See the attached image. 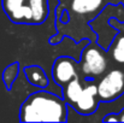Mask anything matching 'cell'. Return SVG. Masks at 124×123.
<instances>
[{"instance_id":"obj_8","label":"cell","mask_w":124,"mask_h":123,"mask_svg":"<svg viewBox=\"0 0 124 123\" xmlns=\"http://www.w3.org/2000/svg\"><path fill=\"white\" fill-rule=\"evenodd\" d=\"M82 88L83 87L78 76L72 79L71 81H69L64 86V100L66 101V104L69 106H74V104L77 101V99L82 92Z\"/></svg>"},{"instance_id":"obj_1","label":"cell","mask_w":124,"mask_h":123,"mask_svg":"<svg viewBox=\"0 0 124 123\" xmlns=\"http://www.w3.org/2000/svg\"><path fill=\"white\" fill-rule=\"evenodd\" d=\"M22 122H65L68 104L64 99L46 90L31 93L19 112Z\"/></svg>"},{"instance_id":"obj_14","label":"cell","mask_w":124,"mask_h":123,"mask_svg":"<svg viewBox=\"0 0 124 123\" xmlns=\"http://www.w3.org/2000/svg\"><path fill=\"white\" fill-rule=\"evenodd\" d=\"M118 117H119V122H124V107L121 109V111H118Z\"/></svg>"},{"instance_id":"obj_11","label":"cell","mask_w":124,"mask_h":123,"mask_svg":"<svg viewBox=\"0 0 124 123\" xmlns=\"http://www.w3.org/2000/svg\"><path fill=\"white\" fill-rule=\"evenodd\" d=\"M111 57L118 64H124V35H118L112 45Z\"/></svg>"},{"instance_id":"obj_12","label":"cell","mask_w":124,"mask_h":123,"mask_svg":"<svg viewBox=\"0 0 124 123\" xmlns=\"http://www.w3.org/2000/svg\"><path fill=\"white\" fill-rule=\"evenodd\" d=\"M17 75H18V63H13L8 68H6V70L4 71V82L7 86V88L11 87L12 82L16 80Z\"/></svg>"},{"instance_id":"obj_9","label":"cell","mask_w":124,"mask_h":123,"mask_svg":"<svg viewBox=\"0 0 124 123\" xmlns=\"http://www.w3.org/2000/svg\"><path fill=\"white\" fill-rule=\"evenodd\" d=\"M102 4V0H72L71 10L78 15H88L98 11Z\"/></svg>"},{"instance_id":"obj_10","label":"cell","mask_w":124,"mask_h":123,"mask_svg":"<svg viewBox=\"0 0 124 123\" xmlns=\"http://www.w3.org/2000/svg\"><path fill=\"white\" fill-rule=\"evenodd\" d=\"M27 4L29 5L30 10H31V23L34 24H40L42 23L46 17H47V4L46 0H27Z\"/></svg>"},{"instance_id":"obj_3","label":"cell","mask_w":124,"mask_h":123,"mask_svg":"<svg viewBox=\"0 0 124 123\" xmlns=\"http://www.w3.org/2000/svg\"><path fill=\"white\" fill-rule=\"evenodd\" d=\"M98 98L102 101H113L124 93V73L119 69L110 70L96 84Z\"/></svg>"},{"instance_id":"obj_4","label":"cell","mask_w":124,"mask_h":123,"mask_svg":"<svg viewBox=\"0 0 124 123\" xmlns=\"http://www.w3.org/2000/svg\"><path fill=\"white\" fill-rule=\"evenodd\" d=\"M77 76V64L74 59L69 57H60L54 62L52 68V77L58 86L64 87L68 82Z\"/></svg>"},{"instance_id":"obj_5","label":"cell","mask_w":124,"mask_h":123,"mask_svg":"<svg viewBox=\"0 0 124 123\" xmlns=\"http://www.w3.org/2000/svg\"><path fill=\"white\" fill-rule=\"evenodd\" d=\"M98 89L95 83H89L82 88V92L74 104V109L80 115H92L98 109Z\"/></svg>"},{"instance_id":"obj_2","label":"cell","mask_w":124,"mask_h":123,"mask_svg":"<svg viewBox=\"0 0 124 123\" xmlns=\"http://www.w3.org/2000/svg\"><path fill=\"white\" fill-rule=\"evenodd\" d=\"M80 66L84 76L90 79L99 77L107 69L106 56L98 45L90 43L82 52V59Z\"/></svg>"},{"instance_id":"obj_7","label":"cell","mask_w":124,"mask_h":123,"mask_svg":"<svg viewBox=\"0 0 124 123\" xmlns=\"http://www.w3.org/2000/svg\"><path fill=\"white\" fill-rule=\"evenodd\" d=\"M24 74L31 86L46 88L48 86V79L46 73L38 65H30L24 68Z\"/></svg>"},{"instance_id":"obj_6","label":"cell","mask_w":124,"mask_h":123,"mask_svg":"<svg viewBox=\"0 0 124 123\" xmlns=\"http://www.w3.org/2000/svg\"><path fill=\"white\" fill-rule=\"evenodd\" d=\"M27 0H4V10L16 23H31V10Z\"/></svg>"},{"instance_id":"obj_13","label":"cell","mask_w":124,"mask_h":123,"mask_svg":"<svg viewBox=\"0 0 124 123\" xmlns=\"http://www.w3.org/2000/svg\"><path fill=\"white\" fill-rule=\"evenodd\" d=\"M102 121L104 122H119V117H118L117 112H108L105 115Z\"/></svg>"}]
</instances>
